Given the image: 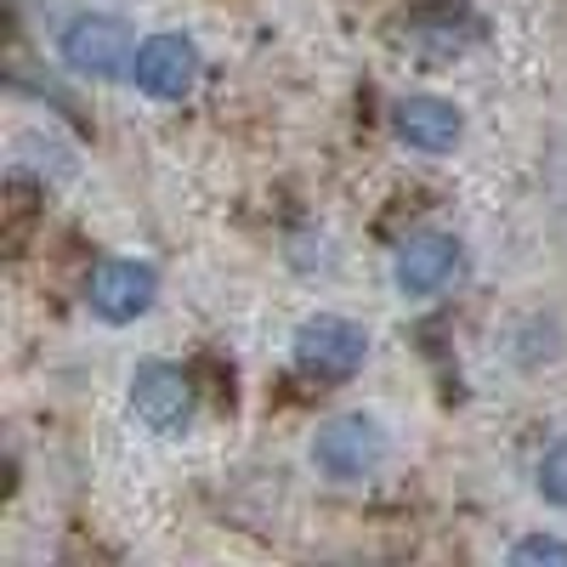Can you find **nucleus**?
<instances>
[{"label":"nucleus","instance_id":"10","mask_svg":"<svg viewBox=\"0 0 567 567\" xmlns=\"http://www.w3.org/2000/svg\"><path fill=\"white\" fill-rule=\"evenodd\" d=\"M534 483H539V494H545L550 505H561V511H567V437H561V443H550V449L539 454Z\"/></svg>","mask_w":567,"mask_h":567},{"label":"nucleus","instance_id":"1","mask_svg":"<svg viewBox=\"0 0 567 567\" xmlns=\"http://www.w3.org/2000/svg\"><path fill=\"white\" fill-rule=\"evenodd\" d=\"M386 454L392 443L381 432V420H369V414H336L312 437V465L329 483H369L386 465Z\"/></svg>","mask_w":567,"mask_h":567},{"label":"nucleus","instance_id":"3","mask_svg":"<svg viewBox=\"0 0 567 567\" xmlns=\"http://www.w3.org/2000/svg\"><path fill=\"white\" fill-rule=\"evenodd\" d=\"M131 414L159 437H182L199 414V392L176 363H136L131 374Z\"/></svg>","mask_w":567,"mask_h":567},{"label":"nucleus","instance_id":"11","mask_svg":"<svg viewBox=\"0 0 567 567\" xmlns=\"http://www.w3.org/2000/svg\"><path fill=\"white\" fill-rule=\"evenodd\" d=\"M511 561H516V567H523V561H556V567H567V545L534 534V539H516V545H511Z\"/></svg>","mask_w":567,"mask_h":567},{"label":"nucleus","instance_id":"5","mask_svg":"<svg viewBox=\"0 0 567 567\" xmlns=\"http://www.w3.org/2000/svg\"><path fill=\"white\" fill-rule=\"evenodd\" d=\"M154 296H159V278H154L148 261L109 256V261L91 267V278H85V307L97 312L103 323H131V318H142V312L154 307Z\"/></svg>","mask_w":567,"mask_h":567},{"label":"nucleus","instance_id":"9","mask_svg":"<svg viewBox=\"0 0 567 567\" xmlns=\"http://www.w3.org/2000/svg\"><path fill=\"white\" fill-rule=\"evenodd\" d=\"M392 131L409 142L414 154H449L454 142L465 136V114H460L449 97L420 91V97H403V103L392 109Z\"/></svg>","mask_w":567,"mask_h":567},{"label":"nucleus","instance_id":"2","mask_svg":"<svg viewBox=\"0 0 567 567\" xmlns=\"http://www.w3.org/2000/svg\"><path fill=\"white\" fill-rule=\"evenodd\" d=\"M369 358V329L336 312H318L296 329V363L312 381H352Z\"/></svg>","mask_w":567,"mask_h":567},{"label":"nucleus","instance_id":"8","mask_svg":"<svg viewBox=\"0 0 567 567\" xmlns=\"http://www.w3.org/2000/svg\"><path fill=\"white\" fill-rule=\"evenodd\" d=\"M131 80L148 91L159 103H182L187 91L199 85V45L187 34H154L136 45V63H131Z\"/></svg>","mask_w":567,"mask_h":567},{"label":"nucleus","instance_id":"6","mask_svg":"<svg viewBox=\"0 0 567 567\" xmlns=\"http://www.w3.org/2000/svg\"><path fill=\"white\" fill-rule=\"evenodd\" d=\"M483 40V18L460 7V0H425V7H414L403 18V45L432 63H449L460 52H471V45Z\"/></svg>","mask_w":567,"mask_h":567},{"label":"nucleus","instance_id":"4","mask_svg":"<svg viewBox=\"0 0 567 567\" xmlns=\"http://www.w3.org/2000/svg\"><path fill=\"white\" fill-rule=\"evenodd\" d=\"M58 52L74 74H91V80H114L136 63V45H131V29L109 12H85L63 29Z\"/></svg>","mask_w":567,"mask_h":567},{"label":"nucleus","instance_id":"7","mask_svg":"<svg viewBox=\"0 0 567 567\" xmlns=\"http://www.w3.org/2000/svg\"><path fill=\"white\" fill-rule=\"evenodd\" d=\"M460 272H465V250H460L454 233H414V239H403V250L392 261V278L409 301L443 296Z\"/></svg>","mask_w":567,"mask_h":567}]
</instances>
